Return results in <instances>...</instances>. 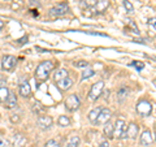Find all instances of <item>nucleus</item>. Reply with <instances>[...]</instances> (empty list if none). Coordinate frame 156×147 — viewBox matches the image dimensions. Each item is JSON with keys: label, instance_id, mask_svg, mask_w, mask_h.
<instances>
[{"label": "nucleus", "instance_id": "nucleus-20", "mask_svg": "<svg viewBox=\"0 0 156 147\" xmlns=\"http://www.w3.org/2000/svg\"><path fill=\"white\" fill-rule=\"evenodd\" d=\"M57 124H58V126H61V128H66V126L70 125V120L68 116H60L57 119Z\"/></svg>", "mask_w": 156, "mask_h": 147}, {"label": "nucleus", "instance_id": "nucleus-2", "mask_svg": "<svg viewBox=\"0 0 156 147\" xmlns=\"http://www.w3.org/2000/svg\"><path fill=\"white\" fill-rule=\"evenodd\" d=\"M64 104H65V108L69 112H76L81 107V100H80V98H78V95L72 94L65 99Z\"/></svg>", "mask_w": 156, "mask_h": 147}, {"label": "nucleus", "instance_id": "nucleus-33", "mask_svg": "<svg viewBox=\"0 0 156 147\" xmlns=\"http://www.w3.org/2000/svg\"><path fill=\"white\" fill-rule=\"evenodd\" d=\"M11 121L12 122H18L20 121V116L18 115H12L11 116Z\"/></svg>", "mask_w": 156, "mask_h": 147}, {"label": "nucleus", "instance_id": "nucleus-35", "mask_svg": "<svg viewBox=\"0 0 156 147\" xmlns=\"http://www.w3.org/2000/svg\"><path fill=\"white\" fill-rule=\"evenodd\" d=\"M4 25H5V23H4V21H3V20H0V30H2V29L4 27Z\"/></svg>", "mask_w": 156, "mask_h": 147}, {"label": "nucleus", "instance_id": "nucleus-23", "mask_svg": "<svg viewBox=\"0 0 156 147\" xmlns=\"http://www.w3.org/2000/svg\"><path fill=\"white\" fill-rule=\"evenodd\" d=\"M95 76V72L91 69L90 66H87L86 69L82 72V80H87V78H91V77H94Z\"/></svg>", "mask_w": 156, "mask_h": 147}, {"label": "nucleus", "instance_id": "nucleus-30", "mask_svg": "<svg viewBox=\"0 0 156 147\" xmlns=\"http://www.w3.org/2000/svg\"><path fill=\"white\" fill-rule=\"evenodd\" d=\"M129 26L133 29L134 34H139V30H138V27H136V25H135V22H134V21H130V22H129Z\"/></svg>", "mask_w": 156, "mask_h": 147}, {"label": "nucleus", "instance_id": "nucleus-6", "mask_svg": "<svg viewBox=\"0 0 156 147\" xmlns=\"http://www.w3.org/2000/svg\"><path fill=\"white\" fill-rule=\"evenodd\" d=\"M17 64V59L12 56V55H5L3 57V61H2V68L3 70L5 72H11L14 69V66Z\"/></svg>", "mask_w": 156, "mask_h": 147}, {"label": "nucleus", "instance_id": "nucleus-21", "mask_svg": "<svg viewBox=\"0 0 156 147\" xmlns=\"http://www.w3.org/2000/svg\"><path fill=\"white\" fill-rule=\"evenodd\" d=\"M81 143V139H80V137H72V138L68 141V143H66V147H78Z\"/></svg>", "mask_w": 156, "mask_h": 147}, {"label": "nucleus", "instance_id": "nucleus-13", "mask_svg": "<svg viewBox=\"0 0 156 147\" xmlns=\"http://www.w3.org/2000/svg\"><path fill=\"white\" fill-rule=\"evenodd\" d=\"M109 7V0H96L95 4V13H103L107 8Z\"/></svg>", "mask_w": 156, "mask_h": 147}, {"label": "nucleus", "instance_id": "nucleus-17", "mask_svg": "<svg viewBox=\"0 0 156 147\" xmlns=\"http://www.w3.org/2000/svg\"><path fill=\"white\" fill-rule=\"evenodd\" d=\"M103 133L105 135V138H109L112 139L115 137V126L111 124V122H107V124H104V130Z\"/></svg>", "mask_w": 156, "mask_h": 147}, {"label": "nucleus", "instance_id": "nucleus-4", "mask_svg": "<svg viewBox=\"0 0 156 147\" xmlns=\"http://www.w3.org/2000/svg\"><path fill=\"white\" fill-rule=\"evenodd\" d=\"M136 112H138L140 116L147 117L151 115V112H152V104L147 100H140V102H138V104H136Z\"/></svg>", "mask_w": 156, "mask_h": 147}, {"label": "nucleus", "instance_id": "nucleus-16", "mask_svg": "<svg viewBox=\"0 0 156 147\" xmlns=\"http://www.w3.org/2000/svg\"><path fill=\"white\" fill-rule=\"evenodd\" d=\"M26 143V138L23 137L22 134H14L13 137V141H12V145L13 147H23V145Z\"/></svg>", "mask_w": 156, "mask_h": 147}, {"label": "nucleus", "instance_id": "nucleus-19", "mask_svg": "<svg viewBox=\"0 0 156 147\" xmlns=\"http://www.w3.org/2000/svg\"><path fill=\"white\" fill-rule=\"evenodd\" d=\"M100 111H101V108H94L89 113V120H90L91 124H94V125L96 124V120H98V116H99Z\"/></svg>", "mask_w": 156, "mask_h": 147}, {"label": "nucleus", "instance_id": "nucleus-1", "mask_svg": "<svg viewBox=\"0 0 156 147\" xmlns=\"http://www.w3.org/2000/svg\"><path fill=\"white\" fill-rule=\"evenodd\" d=\"M53 68H55V64H53V61H43L41 63L37 69H35V80L38 82H44L48 80V77H50L51 72L53 70Z\"/></svg>", "mask_w": 156, "mask_h": 147}, {"label": "nucleus", "instance_id": "nucleus-36", "mask_svg": "<svg viewBox=\"0 0 156 147\" xmlns=\"http://www.w3.org/2000/svg\"><path fill=\"white\" fill-rule=\"evenodd\" d=\"M155 138H156V135H155Z\"/></svg>", "mask_w": 156, "mask_h": 147}, {"label": "nucleus", "instance_id": "nucleus-12", "mask_svg": "<svg viewBox=\"0 0 156 147\" xmlns=\"http://www.w3.org/2000/svg\"><path fill=\"white\" fill-rule=\"evenodd\" d=\"M20 95L23 98H29L31 95V87L27 81H22L21 85H20Z\"/></svg>", "mask_w": 156, "mask_h": 147}, {"label": "nucleus", "instance_id": "nucleus-11", "mask_svg": "<svg viewBox=\"0 0 156 147\" xmlns=\"http://www.w3.org/2000/svg\"><path fill=\"white\" fill-rule=\"evenodd\" d=\"M138 137V126L134 122H130V124L126 126V138L130 139H135Z\"/></svg>", "mask_w": 156, "mask_h": 147}, {"label": "nucleus", "instance_id": "nucleus-10", "mask_svg": "<svg viewBox=\"0 0 156 147\" xmlns=\"http://www.w3.org/2000/svg\"><path fill=\"white\" fill-rule=\"evenodd\" d=\"M111 111L108 108H101L99 116H98V120H96V124L95 125H104L109 121L111 119Z\"/></svg>", "mask_w": 156, "mask_h": 147}, {"label": "nucleus", "instance_id": "nucleus-15", "mask_svg": "<svg viewBox=\"0 0 156 147\" xmlns=\"http://www.w3.org/2000/svg\"><path fill=\"white\" fill-rule=\"evenodd\" d=\"M72 86H73V81L70 80L69 77H66V78H64V80H61V81L57 82V87H58V89H60L61 91L69 90Z\"/></svg>", "mask_w": 156, "mask_h": 147}, {"label": "nucleus", "instance_id": "nucleus-32", "mask_svg": "<svg viewBox=\"0 0 156 147\" xmlns=\"http://www.w3.org/2000/svg\"><path fill=\"white\" fill-rule=\"evenodd\" d=\"M7 146H8V142L0 135V147H7Z\"/></svg>", "mask_w": 156, "mask_h": 147}, {"label": "nucleus", "instance_id": "nucleus-14", "mask_svg": "<svg viewBox=\"0 0 156 147\" xmlns=\"http://www.w3.org/2000/svg\"><path fill=\"white\" fill-rule=\"evenodd\" d=\"M16 106H17V98H16V95H14L13 92H9L7 100L4 102V107H5L7 109H12Z\"/></svg>", "mask_w": 156, "mask_h": 147}, {"label": "nucleus", "instance_id": "nucleus-5", "mask_svg": "<svg viewBox=\"0 0 156 147\" xmlns=\"http://www.w3.org/2000/svg\"><path fill=\"white\" fill-rule=\"evenodd\" d=\"M68 12H69L68 4L62 3V4H58V5H55L53 8H51L48 14H50L51 17H61V16H65Z\"/></svg>", "mask_w": 156, "mask_h": 147}, {"label": "nucleus", "instance_id": "nucleus-31", "mask_svg": "<svg viewBox=\"0 0 156 147\" xmlns=\"http://www.w3.org/2000/svg\"><path fill=\"white\" fill-rule=\"evenodd\" d=\"M148 25H151L154 29H156V17H152L148 20Z\"/></svg>", "mask_w": 156, "mask_h": 147}, {"label": "nucleus", "instance_id": "nucleus-25", "mask_svg": "<svg viewBox=\"0 0 156 147\" xmlns=\"http://www.w3.org/2000/svg\"><path fill=\"white\" fill-rule=\"evenodd\" d=\"M96 4V0H82L81 7H86V8H94Z\"/></svg>", "mask_w": 156, "mask_h": 147}, {"label": "nucleus", "instance_id": "nucleus-29", "mask_svg": "<svg viewBox=\"0 0 156 147\" xmlns=\"http://www.w3.org/2000/svg\"><path fill=\"white\" fill-rule=\"evenodd\" d=\"M74 66H77V68H87V66H89V63L83 61V60H82V61H76Z\"/></svg>", "mask_w": 156, "mask_h": 147}, {"label": "nucleus", "instance_id": "nucleus-8", "mask_svg": "<svg viewBox=\"0 0 156 147\" xmlns=\"http://www.w3.org/2000/svg\"><path fill=\"white\" fill-rule=\"evenodd\" d=\"M37 124L38 126L41 129L43 130H47V129H50L52 124H53V120H52V117L51 116H47V115H42V116H39L38 117V120H37Z\"/></svg>", "mask_w": 156, "mask_h": 147}, {"label": "nucleus", "instance_id": "nucleus-9", "mask_svg": "<svg viewBox=\"0 0 156 147\" xmlns=\"http://www.w3.org/2000/svg\"><path fill=\"white\" fill-rule=\"evenodd\" d=\"M154 142V135L150 130H144L142 134H140V139H139V145L143 147H148L152 145Z\"/></svg>", "mask_w": 156, "mask_h": 147}, {"label": "nucleus", "instance_id": "nucleus-34", "mask_svg": "<svg viewBox=\"0 0 156 147\" xmlns=\"http://www.w3.org/2000/svg\"><path fill=\"white\" fill-rule=\"evenodd\" d=\"M99 147H109V142H108V141H104V142H101V143L99 145Z\"/></svg>", "mask_w": 156, "mask_h": 147}, {"label": "nucleus", "instance_id": "nucleus-26", "mask_svg": "<svg viewBox=\"0 0 156 147\" xmlns=\"http://www.w3.org/2000/svg\"><path fill=\"white\" fill-rule=\"evenodd\" d=\"M130 66H133V68H135L138 72H140L144 68V63H142V61H133L130 64Z\"/></svg>", "mask_w": 156, "mask_h": 147}, {"label": "nucleus", "instance_id": "nucleus-27", "mask_svg": "<svg viewBox=\"0 0 156 147\" xmlns=\"http://www.w3.org/2000/svg\"><path fill=\"white\" fill-rule=\"evenodd\" d=\"M122 3H124L125 9H126V11H128L129 13H133V12H134V7H133V4H131L129 0H122Z\"/></svg>", "mask_w": 156, "mask_h": 147}, {"label": "nucleus", "instance_id": "nucleus-18", "mask_svg": "<svg viewBox=\"0 0 156 147\" xmlns=\"http://www.w3.org/2000/svg\"><path fill=\"white\" fill-rule=\"evenodd\" d=\"M66 77H68V70L64 69V68H61V69H57L55 72V74H53V81L57 83L58 81L64 80V78H66Z\"/></svg>", "mask_w": 156, "mask_h": 147}, {"label": "nucleus", "instance_id": "nucleus-3", "mask_svg": "<svg viewBox=\"0 0 156 147\" xmlns=\"http://www.w3.org/2000/svg\"><path fill=\"white\" fill-rule=\"evenodd\" d=\"M103 90H104V82L103 81H98L95 82L94 85L91 86V90L89 92V99L90 100H96L101 94H103Z\"/></svg>", "mask_w": 156, "mask_h": 147}, {"label": "nucleus", "instance_id": "nucleus-24", "mask_svg": "<svg viewBox=\"0 0 156 147\" xmlns=\"http://www.w3.org/2000/svg\"><path fill=\"white\" fill-rule=\"evenodd\" d=\"M129 94V89L128 87H121L119 90V100H124Z\"/></svg>", "mask_w": 156, "mask_h": 147}, {"label": "nucleus", "instance_id": "nucleus-7", "mask_svg": "<svg viewBox=\"0 0 156 147\" xmlns=\"http://www.w3.org/2000/svg\"><path fill=\"white\" fill-rule=\"evenodd\" d=\"M115 137L119 139L126 138V124L124 120H117L115 125Z\"/></svg>", "mask_w": 156, "mask_h": 147}, {"label": "nucleus", "instance_id": "nucleus-22", "mask_svg": "<svg viewBox=\"0 0 156 147\" xmlns=\"http://www.w3.org/2000/svg\"><path fill=\"white\" fill-rule=\"evenodd\" d=\"M9 92H11V91H9L5 86L0 87V102H2V103L5 102L7 98H8V95H9Z\"/></svg>", "mask_w": 156, "mask_h": 147}, {"label": "nucleus", "instance_id": "nucleus-28", "mask_svg": "<svg viewBox=\"0 0 156 147\" xmlns=\"http://www.w3.org/2000/svg\"><path fill=\"white\" fill-rule=\"evenodd\" d=\"M46 147H60V145H58L55 139H50L46 142Z\"/></svg>", "mask_w": 156, "mask_h": 147}]
</instances>
